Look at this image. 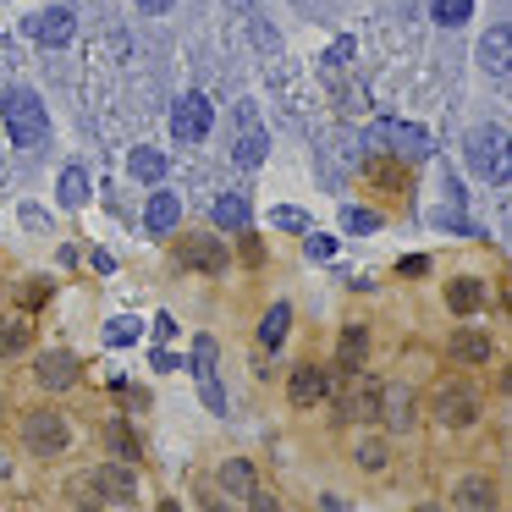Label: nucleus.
<instances>
[{
	"label": "nucleus",
	"instance_id": "obj_1",
	"mask_svg": "<svg viewBox=\"0 0 512 512\" xmlns=\"http://www.w3.org/2000/svg\"><path fill=\"white\" fill-rule=\"evenodd\" d=\"M0 116H6V133H12V144H23V149L45 144L50 122H45V100H39L34 89H6Z\"/></svg>",
	"mask_w": 512,
	"mask_h": 512
},
{
	"label": "nucleus",
	"instance_id": "obj_2",
	"mask_svg": "<svg viewBox=\"0 0 512 512\" xmlns=\"http://www.w3.org/2000/svg\"><path fill=\"white\" fill-rule=\"evenodd\" d=\"M23 446L34 457H61L67 452V419H61V413H28L23 419Z\"/></svg>",
	"mask_w": 512,
	"mask_h": 512
},
{
	"label": "nucleus",
	"instance_id": "obj_3",
	"mask_svg": "<svg viewBox=\"0 0 512 512\" xmlns=\"http://www.w3.org/2000/svg\"><path fill=\"white\" fill-rule=\"evenodd\" d=\"M210 127H215V111H210L204 94H182V100L171 105V133H177L182 144H199Z\"/></svg>",
	"mask_w": 512,
	"mask_h": 512
},
{
	"label": "nucleus",
	"instance_id": "obj_4",
	"mask_svg": "<svg viewBox=\"0 0 512 512\" xmlns=\"http://www.w3.org/2000/svg\"><path fill=\"white\" fill-rule=\"evenodd\" d=\"M430 413H435V424H446V430H463V424L479 419V397L468 386H441Z\"/></svg>",
	"mask_w": 512,
	"mask_h": 512
},
{
	"label": "nucleus",
	"instance_id": "obj_5",
	"mask_svg": "<svg viewBox=\"0 0 512 512\" xmlns=\"http://www.w3.org/2000/svg\"><path fill=\"white\" fill-rule=\"evenodd\" d=\"M468 160H474L490 182H507V138H501V127H485V133L468 138Z\"/></svg>",
	"mask_w": 512,
	"mask_h": 512
},
{
	"label": "nucleus",
	"instance_id": "obj_6",
	"mask_svg": "<svg viewBox=\"0 0 512 512\" xmlns=\"http://www.w3.org/2000/svg\"><path fill=\"white\" fill-rule=\"evenodd\" d=\"M193 375H199L204 408L221 413L226 408V391H221V375H215V342H210V336H199V342H193Z\"/></svg>",
	"mask_w": 512,
	"mask_h": 512
},
{
	"label": "nucleus",
	"instance_id": "obj_7",
	"mask_svg": "<svg viewBox=\"0 0 512 512\" xmlns=\"http://www.w3.org/2000/svg\"><path fill=\"white\" fill-rule=\"evenodd\" d=\"M380 138H386V149H391V155H402V160H430L435 155V138L424 133V127H413V122H386V127H380Z\"/></svg>",
	"mask_w": 512,
	"mask_h": 512
},
{
	"label": "nucleus",
	"instance_id": "obj_8",
	"mask_svg": "<svg viewBox=\"0 0 512 512\" xmlns=\"http://www.w3.org/2000/svg\"><path fill=\"white\" fill-rule=\"evenodd\" d=\"M89 490H94V501H133L138 496V479H133V468L127 463H105V468H94L89 474Z\"/></svg>",
	"mask_w": 512,
	"mask_h": 512
},
{
	"label": "nucleus",
	"instance_id": "obj_9",
	"mask_svg": "<svg viewBox=\"0 0 512 512\" xmlns=\"http://www.w3.org/2000/svg\"><path fill=\"white\" fill-rule=\"evenodd\" d=\"M342 419H358V424L380 419V380L358 375L353 386H347V397H342Z\"/></svg>",
	"mask_w": 512,
	"mask_h": 512
},
{
	"label": "nucleus",
	"instance_id": "obj_10",
	"mask_svg": "<svg viewBox=\"0 0 512 512\" xmlns=\"http://www.w3.org/2000/svg\"><path fill=\"white\" fill-rule=\"evenodd\" d=\"M34 34H39V45H45V50H61V45H72L78 23H72L67 6H50L45 17H34Z\"/></svg>",
	"mask_w": 512,
	"mask_h": 512
},
{
	"label": "nucleus",
	"instance_id": "obj_11",
	"mask_svg": "<svg viewBox=\"0 0 512 512\" xmlns=\"http://www.w3.org/2000/svg\"><path fill=\"white\" fill-rule=\"evenodd\" d=\"M380 419L397 435H408L413 430V391L408 386H380Z\"/></svg>",
	"mask_w": 512,
	"mask_h": 512
},
{
	"label": "nucleus",
	"instance_id": "obj_12",
	"mask_svg": "<svg viewBox=\"0 0 512 512\" xmlns=\"http://www.w3.org/2000/svg\"><path fill=\"white\" fill-rule=\"evenodd\" d=\"M287 397H292V408H314V402L325 397V369H320V364H303V369H292V380H287Z\"/></svg>",
	"mask_w": 512,
	"mask_h": 512
},
{
	"label": "nucleus",
	"instance_id": "obj_13",
	"mask_svg": "<svg viewBox=\"0 0 512 512\" xmlns=\"http://www.w3.org/2000/svg\"><path fill=\"white\" fill-rule=\"evenodd\" d=\"M457 512H496V485L485 474L457 479Z\"/></svg>",
	"mask_w": 512,
	"mask_h": 512
},
{
	"label": "nucleus",
	"instance_id": "obj_14",
	"mask_svg": "<svg viewBox=\"0 0 512 512\" xmlns=\"http://www.w3.org/2000/svg\"><path fill=\"white\" fill-rule=\"evenodd\" d=\"M72 380H78V358L72 353H45L39 358V386L45 391H67Z\"/></svg>",
	"mask_w": 512,
	"mask_h": 512
},
{
	"label": "nucleus",
	"instance_id": "obj_15",
	"mask_svg": "<svg viewBox=\"0 0 512 512\" xmlns=\"http://www.w3.org/2000/svg\"><path fill=\"white\" fill-rule=\"evenodd\" d=\"M479 61H485L496 78H507V67H512V34H507V28H490L485 45H479Z\"/></svg>",
	"mask_w": 512,
	"mask_h": 512
},
{
	"label": "nucleus",
	"instance_id": "obj_16",
	"mask_svg": "<svg viewBox=\"0 0 512 512\" xmlns=\"http://www.w3.org/2000/svg\"><path fill=\"white\" fill-rule=\"evenodd\" d=\"M446 303H452V314H479V309H485V281L457 276L452 287H446Z\"/></svg>",
	"mask_w": 512,
	"mask_h": 512
},
{
	"label": "nucleus",
	"instance_id": "obj_17",
	"mask_svg": "<svg viewBox=\"0 0 512 512\" xmlns=\"http://www.w3.org/2000/svg\"><path fill=\"white\" fill-rule=\"evenodd\" d=\"M144 221H149V232H177L182 199H177V193H155V199H149V210H144Z\"/></svg>",
	"mask_w": 512,
	"mask_h": 512
},
{
	"label": "nucleus",
	"instance_id": "obj_18",
	"mask_svg": "<svg viewBox=\"0 0 512 512\" xmlns=\"http://www.w3.org/2000/svg\"><path fill=\"white\" fill-rule=\"evenodd\" d=\"M182 259L199 265V270H221L226 265V248L215 243V237H188V243H182Z\"/></svg>",
	"mask_w": 512,
	"mask_h": 512
},
{
	"label": "nucleus",
	"instance_id": "obj_19",
	"mask_svg": "<svg viewBox=\"0 0 512 512\" xmlns=\"http://www.w3.org/2000/svg\"><path fill=\"white\" fill-rule=\"evenodd\" d=\"M287 325H292V309H287V303H270L265 325H259V347H265V353H276V347L287 342Z\"/></svg>",
	"mask_w": 512,
	"mask_h": 512
},
{
	"label": "nucleus",
	"instance_id": "obj_20",
	"mask_svg": "<svg viewBox=\"0 0 512 512\" xmlns=\"http://www.w3.org/2000/svg\"><path fill=\"white\" fill-rule=\"evenodd\" d=\"M215 226H221V232H248V199L243 193L215 199Z\"/></svg>",
	"mask_w": 512,
	"mask_h": 512
},
{
	"label": "nucleus",
	"instance_id": "obj_21",
	"mask_svg": "<svg viewBox=\"0 0 512 512\" xmlns=\"http://www.w3.org/2000/svg\"><path fill=\"white\" fill-rule=\"evenodd\" d=\"M452 358H463V364H485V358H490V336L485 331H457L452 336Z\"/></svg>",
	"mask_w": 512,
	"mask_h": 512
},
{
	"label": "nucleus",
	"instance_id": "obj_22",
	"mask_svg": "<svg viewBox=\"0 0 512 512\" xmlns=\"http://www.w3.org/2000/svg\"><path fill=\"white\" fill-rule=\"evenodd\" d=\"M127 171H133L138 182H160L166 177V155H160V149H133V155H127Z\"/></svg>",
	"mask_w": 512,
	"mask_h": 512
},
{
	"label": "nucleus",
	"instance_id": "obj_23",
	"mask_svg": "<svg viewBox=\"0 0 512 512\" xmlns=\"http://www.w3.org/2000/svg\"><path fill=\"white\" fill-rule=\"evenodd\" d=\"M105 446L116 452V463H138V435L127 430L122 419H111V424H105Z\"/></svg>",
	"mask_w": 512,
	"mask_h": 512
},
{
	"label": "nucleus",
	"instance_id": "obj_24",
	"mask_svg": "<svg viewBox=\"0 0 512 512\" xmlns=\"http://www.w3.org/2000/svg\"><path fill=\"white\" fill-rule=\"evenodd\" d=\"M61 204H67V210H78V204L83 199H89V171H83V166H67V171H61Z\"/></svg>",
	"mask_w": 512,
	"mask_h": 512
},
{
	"label": "nucleus",
	"instance_id": "obj_25",
	"mask_svg": "<svg viewBox=\"0 0 512 512\" xmlns=\"http://www.w3.org/2000/svg\"><path fill=\"white\" fill-rule=\"evenodd\" d=\"M265 155H270V138L265 133H243L232 144V160L237 166H265Z\"/></svg>",
	"mask_w": 512,
	"mask_h": 512
},
{
	"label": "nucleus",
	"instance_id": "obj_26",
	"mask_svg": "<svg viewBox=\"0 0 512 512\" xmlns=\"http://www.w3.org/2000/svg\"><path fill=\"white\" fill-rule=\"evenodd\" d=\"M221 490H226V496H248V490H254V468H248L243 457L221 463Z\"/></svg>",
	"mask_w": 512,
	"mask_h": 512
},
{
	"label": "nucleus",
	"instance_id": "obj_27",
	"mask_svg": "<svg viewBox=\"0 0 512 512\" xmlns=\"http://www.w3.org/2000/svg\"><path fill=\"white\" fill-rule=\"evenodd\" d=\"M430 12H435V23L457 28V23H468V12H474V0H430Z\"/></svg>",
	"mask_w": 512,
	"mask_h": 512
},
{
	"label": "nucleus",
	"instance_id": "obj_28",
	"mask_svg": "<svg viewBox=\"0 0 512 512\" xmlns=\"http://www.w3.org/2000/svg\"><path fill=\"white\" fill-rule=\"evenodd\" d=\"M28 347V325L23 320H0V358H12Z\"/></svg>",
	"mask_w": 512,
	"mask_h": 512
},
{
	"label": "nucleus",
	"instance_id": "obj_29",
	"mask_svg": "<svg viewBox=\"0 0 512 512\" xmlns=\"http://www.w3.org/2000/svg\"><path fill=\"white\" fill-rule=\"evenodd\" d=\"M364 353H369V336L364 331H342V369H347V375L364 364Z\"/></svg>",
	"mask_w": 512,
	"mask_h": 512
},
{
	"label": "nucleus",
	"instance_id": "obj_30",
	"mask_svg": "<svg viewBox=\"0 0 512 512\" xmlns=\"http://www.w3.org/2000/svg\"><path fill=\"white\" fill-rule=\"evenodd\" d=\"M105 342H111V347L138 342V320H111V325H105Z\"/></svg>",
	"mask_w": 512,
	"mask_h": 512
},
{
	"label": "nucleus",
	"instance_id": "obj_31",
	"mask_svg": "<svg viewBox=\"0 0 512 512\" xmlns=\"http://www.w3.org/2000/svg\"><path fill=\"white\" fill-rule=\"evenodd\" d=\"M342 226L364 237V232H375V226H380V215H375V210H347V215H342Z\"/></svg>",
	"mask_w": 512,
	"mask_h": 512
},
{
	"label": "nucleus",
	"instance_id": "obj_32",
	"mask_svg": "<svg viewBox=\"0 0 512 512\" xmlns=\"http://www.w3.org/2000/svg\"><path fill=\"white\" fill-rule=\"evenodd\" d=\"M276 226H281V232H309V215L292 210V204H281V210H276Z\"/></svg>",
	"mask_w": 512,
	"mask_h": 512
},
{
	"label": "nucleus",
	"instance_id": "obj_33",
	"mask_svg": "<svg viewBox=\"0 0 512 512\" xmlns=\"http://www.w3.org/2000/svg\"><path fill=\"white\" fill-rule=\"evenodd\" d=\"M358 463H364V468H386V441H364V446H358Z\"/></svg>",
	"mask_w": 512,
	"mask_h": 512
},
{
	"label": "nucleus",
	"instance_id": "obj_34",
	"mask_svg": "<svg viewBox=\"0 0 512 512\" xmlns=\"http://www.w3.org/2000/svg\"><path fill=\"white\" fill-rule=\"evenodd\" d=\"M248 512H281V501L270 496V490H259V485H254V490H248Z\"/></svg>",
	"mask_w": 512,
	"mask_h": 512
},
{
	"label": "nucleus",
	"instance_id": "obj_35",
	"mask_svg": "<svg viewBox=\"0 0 512 512\" xmlns=\"http://www.w3.org/2000/svg\"><path fill=\"white\" fill-rule=\"evenodd\" d=\"M309 254H314V259H331V254H336V243H331V237L314 232V237H309Z\"/></svg>",
	"mask_w": 512,
	"mask_h": 512
},
{
	"label": "nucleus",
	"instance_id": "obj_36",
	"mask_svg": "<svg viewBox=\"0 0 512 512\" xmlns=\"http://www.w3.org/2000/svg\"><path fill=\"white\" fill-rule=\"evenodd\" d=\"M243 259H248V265H259V259H265V248H259L254 232H243Z\"/></svg>",
	"mask_w": 512,
	"mask_h": 512
},
{
	"label": "nucleus",
	"instance_id": "obj_37",
	"mask_svg": "<svg viewBox=\"0 0 512 512\" xmlns=\"http://www.w3.org/2000/svg\"><path fill=\"white\" fill-rule=\"evenodd\" d=\"M138 12H149V17H160V12H171V6H177V0H133Z\"/></svg>",
	"mask_w": 512,
	"mask_h": 512
},
{
	"label": "nucleus",
	"instance_id": "obj_38",
	"mask_svg": "<svg viewBox=\"0 0 512 512\" xmlns=\"http://www.w3.org/2000/svg\"><path fill=\"white\" fill-rule=\"evenodd\" d=\"M347 56H353V39H342V45H331V56H325V61H331V67H342Z\"/></svg>",
	"mask_w": 512,
	"mask_h": 512
},
{
	"label": "nucleus",
	"instance_id": "obj_39",
	"mask_svg": "<svg viewBox=\"0 0 512 512\" xmlns=\"http://www.w3.org/2000/svg\"><path fill=\"white\" fill-rule=\"evenodd\" d=\"M320 512H353V507H347L342 496H320Z\"/></svg>",
	"mask_w": 512,
	"mask_h": 512
},
{
	"label": "nucleus",
	"instance_id": "obj_40",
	"mask_svg": "<svg viewBox=\"0 0 512 512\" xmlns=\"http://www.w3.org/2000/svg\"><path fill=\"white\" fill-rule=\"evenodd\" d=\"M160 512H182V507H177V501H160Z\"/></svg>",
	"mask_w": 512,
	"mask_h": 512
},
{
	"label": "nucleus",
	"instance_id": "obj_41",
	"mask_svg": "<svg viewBox=\"0 0 512 512\" xmlns=\"http://www.w3.org/2000/svg\"><path fill=\"white\" fill-rule=\"evenodd\" d=\"M413 512H441V507H413Z\"/></svg>",
	"mask_w": 512,
	"mask_h": 512
}]
</instances>
